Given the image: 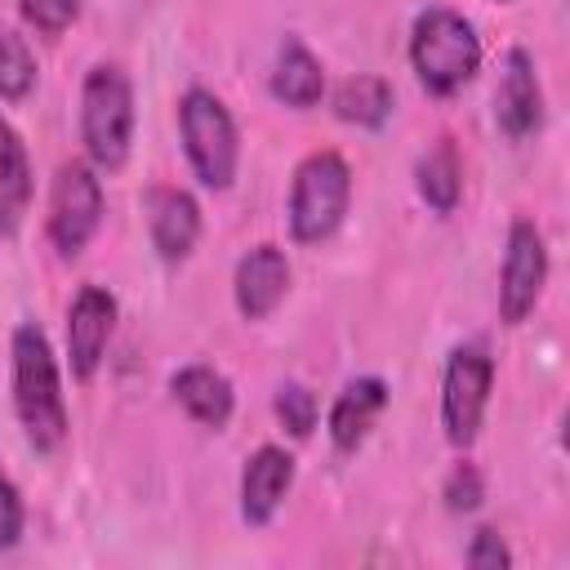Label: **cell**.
<instances>
[{
  "label": "cell",
  "instance_id": "cb8c5ba5",
  "mask_svg": "<svg viewBox=\"0 0 570 570\" xmlns=\"http://www.w3.org/2000/svg\"><path fill=\"white\" fill-rule=\"evenodd\" d=\"M463 561H468L472 570H499V566H512V552H508V543L499 539V530H494V525H481V530L472 534V543H468Z\"/></svg>",
  "mask_w": 570,
  "mask_h": 570
},
{
  "label": "cell",
  "instance_id": "277c9868",
  "mask_svg": "<svg viewBox=\"0 0 570 570\" xmlns=\"http://www.w3.org/2000/svg\"><path fill=\"white\" fill-rule=\"evenodd\" d=\"M352 200V169L338 151H312L298 160L289 183V232L303 245L334 236Z\"/></svg>",
  "mask_w": 570,
  "mask_h": 570
},
{
  "label": "cell",
  "instance_id": "7c38bea8",
  "mask_svg": "<svg viewBox=\"0 0 570 570\" xmlns=\"http://www.w3.org/2000/svg\"><path fill=\"white\" fill-rule=\"evenodd\" d=\"M289 289V258L281 245H254L240 254L236 276H232V294L245 321H263L267 312H276V303Z\"/></svg>",
  "mask_w": 570,
  "mask_h": 570
},
{
  "label": "cell",
  "instance_id": "52a82bcc",
  "mask_svg": "<svg viewBox=\"0 0 570 570\" xmlns=\"http://www.w3.org/2000/svg\"><path fill=\"white\" fill-rule=\"evenodd\" d=\"M49 240L62 258H76L89 236L102 223V183L94 174V165L85 160H62L49 187Z\"/></svg>",
  "mask_w": 570,
  "mask_h": 570
},
{
  "label": "cell",
  "instance_id": "ffe728a7",
  "mask_svg": "<svg viewBox=\"0 0 570 570\" xmlns=\"http://www.w3.org/2000/svg\"><path fill=\"white\" fill-rule=\"evenodd\" d=\"M36 85V58L13 27H0V98L18 102Z\"/></svg>",
  "mask_w": 570,
  "mask_h": 570
},
{
  "label": "cell",
  "instance_id": "d4e9b609",
  "mask_svg": "<svg viewBox=\"0 0 570 570\" xmlns=\"http://www.w3.org/2000/svg\"><path fill=\"white\" fill-rule=\"evenodd\" d=\"M22 525H27V512H22V494L18 485L0 472V552L13 548L22 539Z\"/></svg>",
  "mask_w": 570,
  "mask_h": 570
},
{
  "label": "cell",
  "instance_id": "5b68a950",
  "mask_svg": "<svg viewBox=\"0 0 570 570\" xmlns=\"http://www.w3.org/2000/svg\"><path fill=\"white\" fill-rule=\"evenodd\" d=\"M178 134H183V151L196 169V178L214 191L232 187L236 178V125L232 111L223 107V98H214L209 89H187L178 98Z\"/></svg>",
  "mask_w": 570,
  "mask_h": 570
},
{
  "label": "cell",
  "instance_id": "603a6c76",
  "mask_svg": "<svg viewBox=\"0 0 570 570\" xmlns=\"http://www.w3.org/2000/svg\"><path fill=\"white\" fill-rule=\"evenodd\" d=\"M485 499V481L472 463H454V472L445 476V508L450 512H472Z\"/></svg>",
  "mask_w": 570,
  "mask_h": 570
},
{
  "label": "cell",
  "instance_id": "ba28073f",
  "mask_svg": "<svg viewBox=\"0 0 570 570\" xmlns=\"http://www.w3.org/2000/svg\"><path fill=\"white\" fill-rule=\"evenodd\" d=\"M548 281V245L543 232L530 218H512L508 227V249H503V272H499V316L508 325H521Z\"/></svg>",
  "mask_w": 570,
  "mask_h": 570
},
{
  "label": "cell",
  "instance_id": "e0dca14e",
  "mask_svg": "<svg viewBox=\"0 0 570 570\" xmlns=\"http://www.w3.org/2000/svg\"><path fill=\"white\" fill-rule=\"evenodd\" d=\"M31 200V160L18 138V129L0 116V232L18 227Z\"/></svg>",
  "mask_w": 570,
  "mask_h": 570
},
{
  "label": "cell",
  "instance_id": "ac0fdd59",
  "mask_svg": "<svg viewBox=\"0 0 570 570\" xmlns=\"http://www.w3.org/2000/svg\"><path fill=\"white\" fill-rule=\"evenodd\" d=\"M419 196L436 209V214H450L459 205V191H463V160H459V147L450 138H436L423 156H419Z\"/></svg>",
  "mask_w": 570,
  "mask_h": 570
},
{
  "label": "cell",
  "instance_id": "d6986e66",
  "mask_svg": "<svg viewBox=\"0 0 570 570\" xmlns=\"http://www.w3.org/2000/svg\"><path fill=\"white\" fill-rule=\"evenodd\" d=\"M330 107H334V116H338V120L374 129V125H383V120L392 116V85H387L383 76L356 71V76H347V80L334 89Z\"/></svg>",
  "mask_w": 570,
  "mask_h": 570
},
{
  "label": "cell",
  "instance_id": "6da1fadb",
  "mask_svg": "<svg viewBox=\"0 0 570 570\" xmlns=\"http://www.w3.org/2000/svg\"><path fill=\"white\" fill-rule=\"evenodd\" d=\"M13 410L27 432V441L49 454L67 441V401H62V379L53 347L40 325H18L13 330Z\"/></svg>",
  "mask_w": 570,
  "mask_h": 570
},
{
  "label": "cell",
  "instance_id": "9c48e42d",
  "mask_svg": "<svg viewBox=\"0 0 570 570\" xmlns=\"http://www.w3.org/2000/svg\"><path fill=\"white\" fill-rule=\"evenodd\" d=\"M111 330H116V294L102 285H80V294L67 307V356L76 379H94L111 343Z\"/></svg>",
  "mask_w": 570,
  "mask_h": 570
},
{
  "label": "cell",
  "instance_id": "5bb4252c",
  "mask_svg": "<svg viewBox=\"0 0 570 570\" xmlns=\"http://www.w3.org/2000/svg\"><path fill=\"white\" fill-rule=\"evenodd\" d=\"M383 405H387V383L383 379H352L330 405V441H334V450L352 454L370 436V428L383 414Z\"/></svg>",
  "mask_w": 570,
  "mask_h": 570
},
{
  "label": "cell",
  "instance_id": "8fae6325",
  "mask_svg": "<svg viewBox=\"0 0 570 570\" xmlns=\"http://www.w3.org/2000/svg\"><path fill=\"white\" fill-rule=\"evenodd\" d=\"M142 214H147V232H151V245L165 263H183L191 249H196V236H200V205L191 200V191L183 187H169V183H156L142 191Z\"/></svg>",
  "mask_w": 570,
  "mask_h": 570
},
{
  "label": "cell",
  "instance_id": "30bf717a",
  "mask_svg": "<svg viewBox=\"0 0 570 570\" xmlns=\"http://www.w3.org/2000/svg\"><path fill=\"white\" fill-rule=\"evenodd\" d=\"M494 120L508 138H530L543 125V89L534 58L525 49H508L494 85Z\"/></svg>",
  "mask_w": 570,
  "mask_h": 570
},
{
  "label": "cell",
  "instance_id": "44dd1931",
  "mask_svg": "<svg viewBox=\"0 0 570 570\" xmlns=\"http://www.w3.org/2000/svg\"><path fill=\"white\" fill-rule=\"evenodd\" d=\"M276 419L294 432V436H307L316 428V396L303 387V383H285L276 392Z\"/></svg>",
  "mask_w": 570,
  "mask_h": 570
},
{
  "label": "cell",
  "instance_id": "7a4b0ae2",
  "mask_svg": "<svg viewBox=\"0 0 570 570\" xmlns=\"http://www.w3.org/2000/svg\"><path fill=\"white\" fill-rule=\"evenodd\" d=\"M410 67L428 94H459L481 67L476 27L454 9H423L410 27Z\"/></svg>",
  "mask_w": 570,
  "mask_h": 570
},
{
  "label": "cell",
  "instance_id": "2e32d148",
  "mask_svg": "<svg viewBox=\"0 0 570 570\" xmlns=\"http://www.w3.org/2000/svg\"><path fill=\"white\" fill-rule=\"evenodd\" d=\"M272 94L285 102V107H312L321 102L325 94V71L316 62V53L298 40V36H285L281 49H276V67H272Z\"/></svg>",
  "mask_w": 570,
  "mask_h": 570
},
{
  "label": "cell",
  "instance_id": "8992f818",
  "mask_svg": "<svg viewBox=\"0 0 570 570\" xmlns=\"http://www.w3.org/2000/svg\"><path fill=\"white\" fill-rule=\"evenodd\" d=\"M490 383H494V361L481 343H459L445 361L441 379V423L450 445L468 450L481 432L485 405H490Z\"/></svg>",
  "mask_w": 570,
  "mask_h": 570
},
{
  "label": "cell",
  "instance_id": "3957f363",
  "mask_svg": "<svg viewBox=\"0 0 570 570\" xmlns=\"http://www.w3.org/2000/svg\"><path fill=\"white\" fill-rule=\"evenodd\" d=\"M80 142L89 165L120 169L134 142V85L116 62H98L80 89Z\"/></svg>",
  "mask_w": 570,
  "mask_h": 570
},
{
  "label": "cell",
  "instance_id": "4fadbf2b",
  "mask_svg": "<svg viewBox=\"0 0 570 570\" xmlns=\"http://www.w3.org/2000/svg\"><path fill=\"white\" fill-rule=\"evenodd\" d=\"M289 485H294V454L281 445H258L240 472V517L249 525H267L285 503Z\"/></svg>",
  "mask_w": 570,
  "mask_h": 570
},
{
  "label": "cell",
  "instance_id": "9a60e30c",
  "mask_svg": "<svg viewBox=\"0 0 570 570\" xmlns=\"http://www.w3.org/2000/svg\"><path fill=\"white\" fill-rule=\"evenodd\" d=\"M169 392L174 401L205 428H223L232 419V405H236V392L227 383L223 370L214 365H183L174 379H169Z\"/></svg>",
  "mask_w": 570,
  "mask_h": 570
},
{
  "label": "cell",
  "instance_id": "7402d4cb",
  "mask_svg": "<svg viewBox=\"0 0 570 570\" xmlns=\"http://www.w3.org/2000/svg\"><path fill=\"white\" fill-rule=\"evenodd\" d=\"M18 9L27 18V27H36L45 36H58L80 18V0H18Z\"/></svg>",
  "mask_w": 570,
  "mask_h": 570
}]
</instances>
